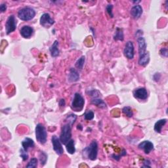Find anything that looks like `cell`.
<instances>
[{
	"instance_id": "1",
	"label": "cell",
	"mask_w": 168,
	"mask_h": 168,
	"mask_svg": "<svg viewBox=\"0 0 168 168\" xmlns=\"http://www.w3.org/2000/svg\"><path fill=\"white\" fill-rule=\"evenodd\" d=\"M35 15V10L30 7H24L20 9L18 12V18L24 21H28V20H32L34 18Z\"/></svg>"
},
{
	"instance_id": "2",
	"label": "cell",
	"mask_w": 168,
	"mask_h": 168,
	"mask_svg": "<svg viewBox=\"0 0 168 168\" xmlns=\"http://www.w3.org/2000/svg\"><path fill=\"white\" fill-rule=\"evenodd\" d=\"M35 137H36V140L40 144L44 145L47 142V131L42 124H38L35 127Z\"/></svg>"
},
{
	"instance_id": "3",
	"label": "cell",
	"mask_w": 168,
	"mask_h": 168,
	"mask_svg": "<svg viewBox=\"0 0 168 168\" xmlns=\"http://www.w3.org/2000/svg\"><path fill=\"white\" fill-rule=\"evenodd\" d=\"M84 151L87 154L88 158L94 161L96 159L98 154V144L96 141H93L89 146L85 148Z\"/></svg>"
},
{
	"instance_id": "4",
	"label": "cell",
	"mask_w": 168,
	"mask_h": 168,
	"mask_svg": "<svg viewBox=\"0 0 168 168\" xmlns=\"http://www.w3.org/2000/svg\"><path fill=\"white\" fill-rule=\"evenodd\" d=\"M72 137V132H71V125L69 124H67L63 126L61 129V133L60 135V141L61 143L66 145L70 140Z\"/></svg>"
},
{
	"instance_id": "5",
	"label": "cell",
	"mask_w": 168,
	"mask_h": 168,
	"mask_svg": "<svg viewBox=\"0 0 168 168\" xmlns=\"http://www.w3.org/2000/svg\"><path fill=\"white\" fill-rule=\"evenodd\" d=\"M84 103L85 100L83 96L80 93H75L74 99L72 102V109L75 111L82 110L84 106Z\"/></svg>"
},
{
	"instance_id": "6",
	"label": "cell",
	"mask_w": 168,
	"mask_h": 168,
	"mask_svg": "<svg viewBox=\"0 0 168 168\" xmlns=\"http://www.w3.org/2000/svg\"><path fill=\"white\" fill-rule=\"evenodd\" d=\"M17 28V20L14 15L9 16L6 23V32L7 35L13 32Z\"/></svg>"
},
{
	"instance_id": "7",
	"label": "cell",
	"mask_w": 168,
	"mask_h": 168,
	"mask_svg": "<svg viewBox=\"0 0 168 168\" xmlns=\"http://www.w3.org/2000/svg\"><path fill=\"white\" fill-rule=\"evenodd\" d=\"M40 24L45 28H49L55 23L54 20L49 13H43L40 17Z\"/></svg>"
},
{
	"instance_id": "8",
	"label": "cell",
	"mask_w": 168,
	"mask_h": 168,
	"mask_svg": "<svg viewBox=\"0 0 168 168\" xmlns=\"http://www.w3.org/2000/svg\"><path fill=\"white\" fill-rule=\"evenodd\" d=\"M124 54L125 57L129 59H133L134 57V45L131 41L126 43L124 49Z\"/></svg>"
},
{
	"instance_id": "9",
	"label": "cell",
	"mask_w": 168,
	"mask_h": 168,
	"mask_svg": "<svg viewBox=\"0 0 168 168\" xmlns=\"http://www.w3.org/2000/svg\"><path fill=\"white\" fill-rule=\"evenodd\" d=\"M51 142L53 144V147L54 150L56 152L58 155H61L64 153V150L61 145V142L60 139L57 136L53 135L51 138Z\"/></svg>"
},
{
	"instance_id": "10",
	"label": "cell",
	"mask_w": 168,
	"mask_h": 168,
	"mask_svg": "<svg viewBox=\"0 0 168 168\" xmlns=\"http://www.w3.org/2000/svg\"><path fill=\"white\" fill-rule=\"evenodd\" d=\"M139 149L142 150L145 154H149L154 150V145L152 142L149 141H145L139 145Z\"/></svg>"
},
{
	"instance_id": "11",
	"label": "cell",
	"mask_w": 168,
	"mask_h": 168,
	"mask_svg": "<svg viewBox=\"0 0 168 168\" xmlns=\"http://www.w3.org/2000/svg\"><path fill=\"white\" fill-rule=\"evenodd\" d=\"M133 96L136 99L140 100H145L148 98L149 94L148 92H147V90L145 88H141L137 89L133 91Z\"/></svg>"
},
{
	"instance_id": "12",
	"label": "cell",
	"mask_w": 168,
	"mask_h": 168,
	"mask_svg": "<svg viewBox=\"0 0 168 168\" xmlns=\"http://www.w3.org/2000/svg\"><path fill=\"white\" fill-rule=\"evenodd\" d=\"M142 12V8L140 5H135L131 9V15L133 18L138 19L141 17Z\"/></svg>"
},
{
	"instance_id": "13",
	"label": "cell",
	"mask_w": 168,
	"mask_h": 168,
	"mask_svg": "<svg viewBox=\"0 0 168 168\" xmlns=\"http://www.w3.org/2000/svg\"><path fill=\"white\" fill-rule=\"evenodd\" d=\"M137 42H138L139 45V56H141L146 53L147 45L145 39L143 37H140L137 38Z\"/></svg>"
},
{
	"instance_id": "14",
	"label": "cell",
	"mask_w": 168,
	"mask_h": 168,
	"mask_svg": "<svg viewBox=\"0 0 168 168\" xmlns=\"http://www.w3.org/2000/svg\"><path fill=\"white\" fill-rule=\"evenodd\" d=\"M34 32V29L30 26H24L20 30V35L24 38H30Z\"/></svg>"
},
{
	"instance_id": "15",
	"label": "cell",
	"mask_w": 168,
	"mask_h": 168,
	"mask_svg": "<svg viewBox=\"0 0 168 168\" xmlns=\"http://www.w3.org/2000/svg\"><path fill=\"white\" fill-rule=\"evenodd\" d=\"M22 146L23 149H24L25 151H28L29 149L34 148V142L32 139L27 137L22 141Z\"/></svg>"
},
{
	"instance_id": "16",
	"label": "cell",
	"mask_w": 168,
	"mask_h": 168,
	"mask_svg": "<svg viewBox=\"0 0 168 168\" xmlns=\"http://www.w3.org/2000/svg\"><path fill=\"white\" fill-rule=\"evenodd\" d=\"M80 79V75L75 68H72L70 70V72L68 74V80L70 82H75Z\"/></svg>"
},
{
	"instance_id": "17",
	"label": "cell",
	"mask_w": 168,
	"mask_h": 168,
	"mask_svg": "<svg viewBox=\"0 0 168 168\" xmlns=\"http://www.w3.org/2000/svg\"><path fill=\"white\" fill-rule=\"evenodd\" d=\"M49 51L52 57H56L59 55V42L57 40H55V42L49 48Z\"/></svg>"
},
{
	"instance_id": "18",
	"label": "cell",
	"mask_w": 168,
	"mask_h": 168,
	"mask_svg": "<svg viewBox=\"0 0 168 168\" xmlns=\"http://www.w3.org/2000/svg\"><path fill=\"white\" fill-rule=\"evenodd\" d=\"M149 60H150V55L148 52H146L144 55L139 56V64L141 66H142V67H145V66H146L149 64Z\"/></svg>"
},
{
	"instance_id": "19",
	"label": "cell",
	"mask_w": 168,
	"mask_h": 168,
	"mask_svg": "<svg viewBox=\"0 0 168 168\" xmlns=\"http://www.w3.org/2000/svg\"><path fill=\"white\" fill-rule=\"evenodd\" d=\"M166 122H167L166 119H162V120H160L158 121L154 125L155 131L157 132V133H161L163 127L165 125Z\"/></svg>"
},
{
	"instance_id": "20",
	"label": "cell",
	"mask_w": 168,
	"mask_h": 168,
	"mask_svg": "<svg viewBox=\"0 0 168 168\" xmlns=\"http://www.w3.org/2000/svg\"><path fill=\"white\" fill-rule=\"evenodd\" d=\"M66 148H67V150L70 154H73L75 153L76 149H75V145L74 141L72 139H70L67 144H66Z\"/></svg>"
},
{
	"instance_id": "21",
	"label": "cell",
	"mask_w": 168,
	"mask_h": 168,
	"mask_svg": "<svg viewBox=\"0 0 168 168\" xmlns=\"http://www.w3.org/2000/svg\"><path fill=\"white\" fill-rule=\"evenodd\" d=\"M114 39L116 41H123L124 39V32L122 29L120 28H116V34L114 36Z\"/></svg>"
},
{
	"instance_id": "22",
	"label": "cell",
	"mask_w": 168,
	"mask_h": 168,
	"mask_svg": "<svg viewBox=\"0 0 168 168\" xmlns=\"http://www.w3.org/2000/svg\"><path fill=\"white\" fill-rule=\"evenodd\" d=\"M91 103H92L93 104L96 105V106H98V107L100 108V109H105L106 107V104L104 103V102L100 99H97V98H95L91 101Z\"/></svg>"
},
{
	"instance_id": "23",
	"label": "cell",
	"mask_w": 168,
	"mask_h": 168,
	"mask_svg": "<svg viewBox=\"0 0 168 168\" xmlns=\"http://www.w3.org/2000/svg\"><path fill=\"white\" fill-rule=\"evenodd\" d=\"M85 58L84 56H82V57H81L78 60L77 62L76 63V67L78 68V69L81 70L83 68L84 64H85Z\"/></svg>"
},
{
	"instance_id": "24",
	"label": "cell",
	"mask_w": 168,
	"mask_h": 168,
	"mask_svg": "<svg viewBox=\"0 0 168 168\" xmlns=\"http://www.w3.org/2000/svg\"><path fill=\"white\" fill-rule=\"evenodd\" d=\"M47 160V155L44 152H40L39 154V160L41 162V165L44 166Z\"/></svg>"
},
{
	"instance_id": "25",
	"label": "cell",
	"mask_w": 168,
	"mask_h": 168,
	"mask_svg": "<svg viewBox=\"0 0 168 168\" xmlns=\"http://www.w3.org/2000/svg\"><path fill=\"white\" fill-rule=\"evenodd\" d=\"M38 166V160L35 158H33L30 161L28 162V164L27 166V167L28 168H35Z\"/></svg>"
},
{
	"instance_id": "26",
	"label": "cell",
	"mask_w": 168,
	"mask_h": 168,
	"mask_svg": "<svg viewBox=\"0 0 168 168\" xmlns=\"http://www.w3.org/2000/svg\"><path fill=\"white\" fill-rule=\"evenodd\" d=\"M122 111H123V113L128 116L129 118H131V117L133 116V111H132V109L129 106H125L123 109H122Z\"/></svg>"
},
{
	"instance_id": "27",
	"label": "cell",
	"mask_w": 168,
	"mask_h": 168,
	"mask_svg": "<svg viewBox=\"0 0 168 168\" xmlns=\"http://www.w3.org/2000/svg\"><path fill=\"white\" fill-rule=\"evenodd\" d=\"M76 118H77V117H76V116L74 115V114L68 115L67 116V120L68 121V124H69L71 126H72L74 124V122H75Z\"/></svg>"
},
{
	"instance_id": "28",
	"label": "cell",
	"mask_w": 168,
	"mask_h": 168,
	"mask_svg": "<svg viewBox=\"0 0 168 168\" xmlns=\"http://www.w3.org/2000/svg\"><path fill=\"white\" fill-rule=\"evenodd\" d=\"M84 118L86 120H91L94 118V113L92 111H89L84 115Z\"/></svg>"
},
{
	"instance_id": "29",
	"label": "cell",
	"mask_w": 168,
	"mask_h": 168,
	"mask_svg": "<svg viewBox=\"0 0 168 168\" xmlns=\"http://www.w3.org/2000/svg\"><path fill=\"white\" fill-rule=\"evenodd\" d=\"M20 156H21L23 161H26L28 160V155L27 154V151H25L24 149L20 150Z\"/></svg>"
},
{
	"instance_id": "30",
	"label": "cell",
	"mask_w": 168,
	"mask_h": 168,
	"mask_svg": "<svg viewBox=\"0 0 168 168\" xmlns=\"http://www.w3.org/2000/svg\"><path fill=\"white\" fill-rule=\"evenodd\" d=\"M113 5H108L107 6H106V11H107V13H109V14L110 15V17H111L112 18L113 17Z\"/></svg>"
},
{
	"instance_id": "31",
	"label": "cell",
	"mask_w": 168,
	"mask_h": 168,
	"mask_svg": "<svg viewBox=\"0 0 168 168\" xmlns=\"http://www.w3.org/2000/svg\"><path fill=\"white\" fill-rule=\"evenodd\" d=\"M160 53V55L162 56H163V57H167L168 51H167V48H162V49H161Z\"/></svg>"
},
{
	"instance_id": "32",
	"label": "cell",
	"mask_w": 168,
	"mask_h": 168,
	"mask_svg": "<svg viewBox=\"0 0 168 168\" xmlns=\"http://www.w3.org/2000/svg\"><path fill=\"white\" fill-rule=\"evenodd\" d=\"M0 10H1V12L2 13H3L5 11H6V10H7V6H6V4H5V3L1 4V6H0Z\"/></svg>"
},
{
	"instance_id": "33",
	"label": "cell",
	"mask_w": 168,
	"mask_h": 168,
	"mask_svg": "<svg viewBox=\"0 0 168 168\" xmlns=\"http://www.w3.org/2000/svg\"><path fill=\"white\" fill-rule=\"evenodd\" d=\"M154 76H156V78H154V80L158 81V80L160 79V76H160V74L159 73H156Z\"/></svg>"
},
{
	"instance_id": "34",
	"label": "cell",
	"mask_w": 168,
	"mask_h": 168,
	"mask_svg": "<svg viewBox=\"0 0 168 168\" xmlns=\"http://www.w3.org/2000/svg\"><path fill=\"white\" fill-rule=\"evenodd\" d=\"M65 105V100L64 99H60L59 101V106H64Z\"/></svg>"
}]
</instances>
